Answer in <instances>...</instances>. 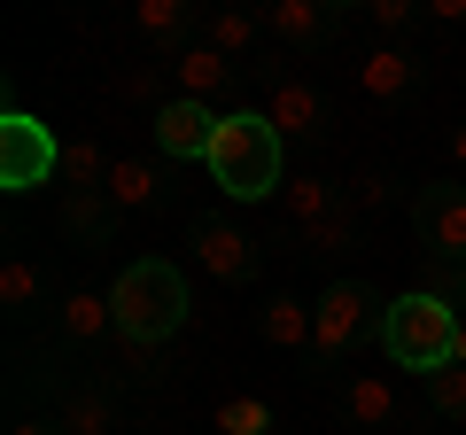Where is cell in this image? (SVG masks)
I'll list each match as a JSON object with an SVG mask.
<instances>
[{
    "label": "cell",
    "instance_id": "23",
    "mask_svg": "<svg viewBox=\"0 0 466 435\" xmlns=\"http://www.w3.org/2000/svg\"><path fill=\"white\" fill-rule=\"evenodd\" d=\"M116 156H101V140H63V195H101Z\"/></svg>",
    "mask_w": 466,
    "mask_h": 435
},
{
    "label": "cell",
    "instance_id": "14",
    "mask_svg": "<svg viewBox=\"0 0 466 435\" xmlns=\"http://www.w3.org/2000/svg\"><path fill=\"white\" fill-rule=\"evenodd\" d=\"M55 335L78 342V350H94V342H116V303L101 296V288H70V296L55 303Z\"/></svg>",
    "mask_w": 466,
    "mask_h": 435
},
{
    "label": "cell",
    "instance_id": "30",
    "mask_svg": "<svg viewBox=\"0 0 466 435\" xmlns=\"http://www.w3.org/2000/svg\"><path fill=\"white\" fill-rule=\"evenodd\" d=\"M8 435H63V420H55V412H16Z\"/></svg>",
    "mask_w": 466,
    "mask_h": 435
},
{
    "label": "cell",
    "instance_id": "7",
    "mask_svg": "<svg viewBox=\"0 0 466 435\" xmlns=\"http://www.w3.org/2000/svg\"><path fill=\"white\" fill-rule=\"evenodd\" d=\"M257 78H265V109L272 117V133L280 140H319L327 133V94H319L311 78H288V70H272V63H257Z\"/></svg>",
    "mask_w": 466,
    "mask_h": 435
},
{
    "label": "cell",
    "instance_id": "26",
    "mask_svg": "<svg viewBox=\"0 0 466 435\" xmlns=\"http://www.w3.org/2000/svg\"><path fill=\"white\" fill-rule=\"evenodd\" d=\"M63 226H70L78 241H109L116 210H109V195H63Z\"/></svg>",
    "mask_w": 466,
    "mask_h": 435
},
{
    "label": "cell",
    "instance_id": "17",
    "mask_svg": "<svg viewBox=\"0 0 466 435\" xmlns=\"http://www.w3.org/2000/svg\"><path fill=\"white\" fill-rule=\"evenodd\" d=\"M133 32L156 39V47H164V63H171L179 47H195V39H202V16L187 8V0H140V8H133Z\"/></svg>",
    "mask_w": 466,
    "mask_h": 435
},
{
    "label": "cell",
    "instance_id": "21",
    "mask_svg": "<svg viewBox=\"0 0 466 435\" xmlns=\"http://www.w3.org/2000/svg\"><path fill=\"white\" fill-rule=\"evenodd\" d=\"M257 39H265V16H249V8H218V16H202V47H218L226 63H241Z\"/></svg>",
    "mask_w": 466,
    "mask_h": 435
},
{
    "label": "cell",
    "instance_id": "11",
    "mask_svg": "<svg viewBox=\"0 0 466 435\" xmlns=\"http://www.w3.org/2000/svg\"><path fill=\"white\" fill-rule=\"evenodd\" d=\"M233 70H241V63H226L218 47H202V39H195V47H179V55H171V94L210 101V109H218V101L233 94Z\"/></svg>",
    "mask_w": 466,
    "mask_h": 435
},
{
    "label": "cell",
    "instance_id": "22",
    "mask_svg": "<svg viewBox=\"0 0 466 435\" xmlns=\"http://www.w3.org/2000/svg\"><path fill=\"white\" fill-rule=\"evenodd\" d=\"M210 428L218 435H280V420H272V404L257 397V389H233V397H218Z\"/></svg>",
    "mask_w": 466,
    "mask_h": 435
},
{
    "label": "cell",
    "instance_id": "5",
    "mask_svg": "<svg viewBox=\"0 0 466 435\" xmlns=\"http://www.w3.org/2000/svg\"><path fill=\"white\" fill-rule=\"evenodd\" d=\"M32 187H63V140L32 109H8L0 117V195H32Z\"/></svg>",
    "mask_w": 466,
    "mask_h": 435
},
{
    "label": "cell",
    "instance_id": "9",
    "mask_svg": "<svg viewBox=\"0 0 466 435\" xmlns=\"http://www.w3.org/2000/svg\"><path fill=\"white\" fill-rule=\"evenodd\" d=\"M350 78H358V94L381 101V109H397V101L420 94V55L397 47V39H381V47H366L358 63H350Z\"/></svg>",
    "mask_w": 466,
    "mask_h": 435
},
{
    "label": "cell",
    "instance_id": "6",
    "mask_svg": "<svg viewBox=\"0 0 466 435\" xmlns=\"http://www.w3.org/2000/svg\"><path fill=\"white\" fill-rule=\"evenodd\" d=\"M412 234L435 265H466V179H428L412 195Z\"/></svg>",
    "mask_w": 466,
    "mask_h": 435
},
{
    "label": "cell",
    "instance_id": "13",
    "mask_svg": "<svg viewBox=\"0 0 466 435\" xmlns=\"http://www.w3.org/2000/svg\"><path fill=\"white\" fill-rule=\"evenodd\" d=\"M116 389L109 381H63V397H55V420H63V435H116Z\"/></svg>",
    "mask_w": 466,
    "mask_h": 435
},
{
    "label": "cell",
    "instance_id": "2",
    "mask_svg": "<svg viewBox=\"0 0 466 435\" xmlns=\"http://www.w3.org/2000/svg\"><path fill=\"white\" fill-rule=\"evenodd\" d=\"M459 303L435 296V288H404V296H389V319H381V358L397 373H420L428 381L435 366H451L459 358Z\"/></svg>",
    "mask_w": 466,
    "mask_h": 435
},
{
    "label": "cell",
    "instance_id": "15",
    "mask_svg": "<svg viewBox=\"0 0 466 435\" xmlns=\"http://www.w3.org/2000/svg\"><path fill=\"white\" fill-rule=\"evenodd\" d=\"M334 24H342L334 0H272V8H265V32L280 39V47H319Z\"/></svg>",
    "mask_w": 466,
    "mask_h": 435
},
{
    "label": "cell",
    "instance_id": "32",
    "mask_svg": "<svg viewBox=\"0 0 466 435\" xmlns=\"http://www.w3.org/2000/svg\"><path fill=\"white\" fill-rule=\"evenodd\" d=\"M451 164L466 171V125H451Z\"/></svg>",
    "mask_w": 466,
    "mask_h": 435
},
{
    "label": "cell",
    "instance_id": "3",
    "mask_svg": "<svg viewBox=\"0 0 466 435\" xmlns=\"http://www.w3.org/2000/svg\"><path fill=\"white\" fill-rule=\"evenodd\" d=\"M109 303H116V335H133V342H171L187 319H195L187 272L171 265V257H133V265L116 272Z\"/></svg>",
    "mask_w": 466,
    "mask_h": 435
},
{
    "label": "cell",
    "instance_id": "12",
    "mask_svg": "<svg viewBox=\"0 0 466 435\" xmlns=\"http://www.w3.org/2000/svg\"><path fill=\"white\" fill-rule=\"evenodd\" d=\"M342 412L358 420V428H404L412 404H404V389L389 381V373H350L342 381Z\"/></svg>",
    "mask_w": 466,
    "mask_h": 435
},
{
    "label": "cell",
    "instance_id": "18",
    "mask_svg": "<svg viewBox=\"0 0 466 435\" xmlns=\"http://www.w3.org/2000/svg\"><path fill=\"white\" fill-rule=\"evenodd\" d=\"M334 210H342V187L319 179V171H296V179L280 187V218H288V234H311L319 218H334Z\"/></svg>",
    "mask_w": 466,
    "mask_h": 435
},
{
    "label": "cell",
    "instance_id": "31",
    "mask_svg": "<svg viewBox=\"0 0 466 435\" xmlns=\"http://www.w3.org/2000/svg\"><path fill=\"white\" fill-rule=\"evenodd\" d=\"M428 24H466V0H428Z\"/></svg>",
    "mask_w": 466,
    "mask_h": 435
},
{
    "label": "cell",
    "instance_id": "19",
    "mask_svg": "<svg viewBox=\"0 0 466 435\" xmlns=\"http://www.w3.org/2000/svg\"><path fill=\"white\" fill-rule=\"evenodd\" d=\"M39 303H47V272H39L24 249H8V257H0V311H8V319H32Z\"/></svg>",
    "mask_w": 466,
    "mask_h": 435
},
{
    "label": "cell",
    "instance_id": "8",
    "mask_svg": "<svg viewBox=\"0 0 466 435\" xmlns=\"http://www.w3.org/2000/svg\"><path fill=\"white\" fill-rule=\"evenodd\" d=\"M218 117H226V109L171 94L164 109L148 117V140H156V156H171V164H202V156H210V140H218Z\"/></svg>",
    "mask_w": 466,
    "mask_h": 435
},
{
    "label": "cell",
    "instance_id": "28",
    "mask_svg": "<svg viewBox=\"0 0 466 435\" xmlns=\"http://www.w3.org/2000/svg\"><path fill=\"white\" fill-rule=\"evenodd\" d=\"M366 24L381 39H397V32H412V24H420V8H412V0H366Z\"/></svg>",
    "mask_w": 466,
    "mask_h": 435
},
{
    "label": "cell",
    "instance_id": "16",
    "mask_svg": "<svg viewBox=\"0 0 466 435\" xmlns=\"http://www.w3.org/2000/svg\"><path fill=\"white\" fill-rule=\"evenodd\" d=\"M101 195H109V210H116V218L156 210V195H164V164H156V156H116L109 179H101Z\"/></svg>",
    "mask_w": 466,
    "mask_h": 435
},
{
    "label": "cell",
    "instance_id": "20",
    "mask_svg": "<svg viewBox=\"0 0 466 435\" xmlns=\"http://www.w3.org/2000/svg\"><path fill=\"white\" fill-rule=\"evenodd\" d=\"M257 335H265L272 350H311V303H296V296H272L265 311H257Z\"/></svg>",
    "mask_w": 466,
    "mask_h": 435
},
{
    "label": "cell",
    "instance_id": "10",
    "mask_svg": "<svg viewBox=\"0 0 466 435\" xmlns=\"http://www.w3.org/2000/svg\"><path fill=\"white\" fill-rule=\"evenodd\" d=\"M195 265L202 272H210V280H249V272H257V241L249 234H241V226H226V218H202V226H195Z\"/></svg>",
    "mask_w": 466,
    "mask_h": 435
},
{
    "label": "cell",
    "instance_id": "27",
    "mask_svg": "<svg viewBox=\"0 0 466 435\" xmlns=\"http://www.w3.org/2000/svg\"><path fill=\"white\" fill-rule=\"evenodd\" d=\"M342 202L358 218H373V210H389V202H397V179H389V171H358V179L342 187Z\"/></svg>",
    "mask_w": 466,
    "mask_h": 435
},
{
    "label": "cell",
    "instance_id": "24",
    "mask_svg": "<svg viewBox=\"0 0 466 435\" xmlns=\"http://www.w3.org/2000/svg\"><path fill=\"white\" fill-rule=\"evenodd\" d=\"M296 249H303V257H342V249H358V210L342 202L334 218H319L311 234H296Z\"/></svg>",
    "mask_w": 466,
    "mask_h": 435
},
{
    "label": "cell",
    "instance_id": "33",
    "mask_svg": "<svg viewBox=\"0 0 466 435\" xmlns=\"http://www.w3.org/2000/svg\"><path fill=\"white\" fill-rule=\"evenodd\" d=\"M459 366H466V319H459Z\"/></svg>",
    "mask_w": 466,
    "mask_h": 435
},
{
    "label": "cell",
    "instance_id": "25",
    "mask_svg": "<svg viewBox=\"0 0 466 435\" xmlns=\"http://www.w3.org/2000/svg\"><path fill=\"white\" fill-rule=\"evenodd\" d=\"M420 397H428L435 420H466V366L451 358V366H435L428 381H420Z\"/></svg>",
    "mask_w": 466,
    "mask_h": 435
},
{
    "label": "cell",
    "instance_id": "4",
    "mask_svg": "<svg viewBox=\"0 0 466 435\" xmlns=\"http://www.w3.org/2000/svg\"><path fill=\"white\" fill-rule=\"evenodd\" d=\"M381 319H389V296L373 280H327L311 303V358L342 366L358 342H381Z\"/></svg>",
    "mask_w": 466,
    "mask_h": 435
},
{
    "label": "cell",
    "instance_id": "29",
    "mask_svg": "<svg viewBox=\"0 0 466 435\" xmlns=\"http://www.w3.org/2000/svg\"><path fill=\"white\" fill-rule=\"evenodd\" d=\"M116 358H125V373H148V366H156V342H133V335H116Z\"/></svg>",
    "mask_w": 466,
    "mask_h": 435
},
{
    "label": "cell",
    "instance_id": "1",
    "mask_svg": "<svg viewBox=\"0 0 466 435\" xmlns=\"http://www.w3.org/2000/svg\"><path fill=\"white\" fill-rule=\"evenodd\" d=\"M202 171H210L233 202H280V187H288V140L272 133L265 109H226L210 156H202Z\"/></svg>",
    "mask_w": 466,
    "mask_h": 435
}]
</instances>
